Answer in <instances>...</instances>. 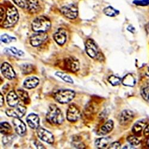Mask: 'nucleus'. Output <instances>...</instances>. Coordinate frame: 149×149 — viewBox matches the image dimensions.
<instances>
[{"label": "nucleus", "mask_w": 149, "mask_h": 149, "mask_svg": "<svg viewBox=\"0 0 149 149\" xmlns=\"http://www.w3.org/2000/svg\"><path fill=\"white\" fill-rule=\"evenodd\" d=\"M7 102L10 107H15L19 104V97L14 91H10L7 95Z\"/></svg>", "instance_id": "f3484780"}, {"label": "nucleus", "mask_w": 149, "mask_h": 149, "mask_svg": "<svg viewBox=\"0 0 149 149\" xmlns=\"http://www.w3.org/2000/svg\"><path fill=\"white\" fill-rule=\"evenodd\" d=\"M0 97H1V107H2L4 104V97L1 94L0 95Z\"/></svg>", "instance_id": "ea45409f"}, {"label": "nucleus", "mask_w": 149, "mask_h": 149, "mask_svg": "<svg viewBox=\"0 0 149 149\" xmlns=\"http://www.w3.org/2000/svg\"><path fill=\"white\" fill-rule=\"evenodd\" d=\"M64 68L68 71L76 72L79 69V62L76 58L70 57L64 60Z\"/></svg>", "instance_id": "0eeeda50"}, {"label": "nucleus", "mask_w": 149, "mask_h": 149, "mask_svg": "<svg viewBox=\"0 0 149 149\" xmlns=\"http://www.w3.org/2000/svg\"><path fill=\"white\" fill-rule=\"evenodd\" d=\"M109 140L107 138H100L98 139L95 141V146L98 148H104L109 144Z\"/></svg>", "instance_id": "4be33fe9"}, {"label": "nucleus", "mask_w": 149, "mask_h": 149, "mask_svg": "<svg viewBox=\"0 0 149 149\" xmlns=\"http://www.w3.org/2000/svg\"><path fill=\"white\" fill-rule=\"evenodd\" d=\"M120 148V144L119 143V142H117V141H115V142H113L111 143L109 147H108L109 149H119Z\"/></svg>", "instance_id": "c9c22d12"}, {"label": "nucleus", "mask_w": 149, "mask_h": 149, "mask_svg": "<svg viewBox=\"0 0 149 149\" xmlns=\"http://www.w3.org/2000/svg\"><path fill=\"white\" fill-rule=\"evenodd\" d=\"M4 17V10L3 8H1V22L2 21V19Z\"/></svg>", "instance_id": "a19ab883"}, {"label": "nucleus", "mask_w": 149, "mask_h": 149, "mask_svg": "<svg viewBox=\"0 0 149 149\" xmlns=\"http://www.w3.org/2000/svg\"><path fill=\"white\" fill-rule=\"evenodd\" d=\"M113 127V122L111 120H109L98 131L97 134L99 135H106L112 131Z\"/></svg>", "instance_id": "a211bd4d"}, {"label": "nucleus", "mask_w": 149, "mask_h": 149, "mask_svg": "<svg viewBox=\"0 0 149 149\" xmlns=\"http://www.w3.org/2000/svg\"><path fill=\"white\" fill-rule=\"evenodd\" d=\"M141 94L146 101L149 102V86L143 88L141 91Z\"/></svg>", "instance_id": "72a5a7b5"}, {"label": "nucleus", "mask_w": 149, "mask_h": 149, "mask_svg": "<svg viewBox=\"0 0 149 149\" xmlns=\"http://www.w3.org/2000/svg\"><path fill=\"white\" fill-rule=\"evenodd\" d=\"M144 135L145 136H148L149 135V125H148L146 127V128L144 131Z\"/></svg>", "instance_id": "58836bf2"}, {"label": "nucleus", "mask_w": 149, "mask_h": 149, "mask_svg": "<svg viewBox=\"0 0 149 149\" xmlns=\"http://www.w3.org/2000/svg\"><path fill=\"white\" fill-rule=\"evenodd\" d=\"M10 52L14 54H17L19 56H24V53L21 50H18V49L15 47H11L10 48Z\"/></svg>", "instance_id": "f704fd0d"}, {"label": "nucleus", "mask_w": 149, "mask_h": 149, "mask_svg": "<svg viewBox=\"0 0 149 149\" xmlns=\"http://www.w3.org/2000/svg\"><path fill=\"white\" fill-rule=\"evenodd\" d=\"M51 27V22L44 16H40L33 20L32 28L36 32H45Z\"/></svg>", "instance_id": "f03ea898"}, {"label": "nucleus", "mask_w": 149, "mask_h": 149, "mask_svg": "<svg viewBox=\"0 0 149 149\" xmlns=\"http://www.w3.org/2000/svg\"><path fill=\"white\" fill-rule=\"evenodd\" d=\"M46 119L53 125H61L64 121V117L61 110L56 105L51 104L48 109Z\"/></svg>", "instance_id": "f257e3e1"}, {"label": "nucleus", "mask_w": 149, "mask_h": 149, "mask_svg": "<svg viewBox=\"0 0 149 149\" xmlns=\"http://www.w3.org/2000/svg\"><path fill=\"white\" fill-rule=\"evenodd\" d=\"M72 146L77 148H85L84 144L81 142V140L79 138L74 137L72 142Z\"/></svg>", "instance_id": "7c9ffc66"}, {"label": "nucleus", "mask_w": 149, "mask_h": 149, "mask_svg": "<svg viewBox=\"0 0 149 149\" xmlns=\"http://www.w3.org/2000/svg\"><path fill=\"white\" fill-rule=\"evenodd\" d=\"M12 131L11 127L7 122H3L1 123V133L3 134H8Z\"/></svg>", "instance_id": "393cba45"}, {"label": "nucleus", "mask_w": 149, "mask_h": 149, "mask_svg": "<svg viewBox=\"0 0 149 149\" xmlns=\"http://www.w3.org/2000/svg\"><path fill=\"white\" fill-rule=\"evenodd\" d=\"M53 38L58 45H63L66 41V32L63 29H59L54 34Z\"/></svg>", "instance_id": "dca6fc26"}, {"label": "nucleus", "mask_w": 149, "mask_h": 149, "mask_svg": "<svg viewBox=\"0 0 149 149\" xmlns=\"http://www.w3.org/2000/svg\"><path fill=\"white\" fill-rule=\"evenodd\" d=\"M19 20L18 11L16 7L11 6L7 8L6 11V17L3 23V26L9 28L13 26Z\"/></svg>", "instance_id": "20e7f679"}, {"label": "nucleus", "mask_w": 149, "mask_h": 149, "mask_svg": "<svg viewBox=\"0 0 149 149\" xmlns=\"http://www.w3.org/2000/svg\"><path fill=\"white\" fill-rule=\"evenodd\" d=\"M17 94L19 95V98L24 103H25V104L29 103V102H30L29 97L28 94L26 91H25L23 90L19 89L17 91Z\"/></svg>", "instance_id": "5701e85b"}, {"label": "nucleus", "mask_w": 149, "mask_h": 149, "mask_svg": "<svg viewBox=\"0 0 149 149\" xmlns=\"http://www.w3.org/2000/svg\"><path fill=\"white\" fill-rule=\"evenodd\" d=\"M13 1L19 7L22 8H27L28 0H13Z\"/></svg>", "instance_id": "2f4dec72"}, {"label": "nucleus", "mask_w": 149, "mask_h": 149, "mask_svg": "<svg viewBox=\"0 0 149 149\" xmlns=\"http://www.w3.org/2000/svg\"><path fill=\"white\" fill-rule=\"evenodd\" d=\"M55 100L61 104H66L71 102L75 97V93L73 90L66 89L60 90L54 93Z\"/></svg>", "instance_id": "7ed1b4c3"}, {"label": "nucleus", "mask_w": 149, "mask_h": 149, "mask_svg": "<svg viewBox=\"0 0 149 149\" xmlns=\"http://www.w3.org/2000/svg\"><path fill=\"white\" fill-rule=\"evenodd\" d=\"M26 111V107L22 105L21 104H19L16 106L13 107V108L7 109L6 113L7 115L10 117L14 118H20L25 115Z\"/></svg>", "instance_id": "39448f33"}, {"label": "nucleus", "mask_w": 149, "mask_h": 149, "mask_svg": "<svg viewBox=\"0 0 149 149\" xmlns=\"http://www.w3.org/2000/svg\"><path fill=\"white\" fill-rule=\"evenodd\" d=\"M1 42H3L4 43L8 44L11 42L16 41V39L15 38V37L10 36L7 34H4V35H1Z\"/></svg>", "instance_id": "c85d7f7f"}, {"label": "nucleus", "mask_w": 149, "mask_h": 149, "mask_svg": "<svg viewBox=\"0 0 149 149\" xmlns=\"http://www.w3.org/2000/svg\"><path fill=\"white\" fill-rule=\"evenodd\" d=\"M40 8L38 0H28L27 8L31 13H36L40 10Z\"/></svg>", "instance_id": "412c9836"}, {"label": "nucleus", "mask_w": 149, "mask_h": 149, "mask_svg": "<svg viewBox=\"0 0 149 149\" xmlns=\"http://www.w3.org/2000/svg\"><path fill=\"white\" fill-rule=\"evenodd\" d=\"M135 79L131 74H128L122 79V83L123 85L132 87L135 84Z\"/></svg>", "instance_id": "aec40b11"}, {"label": "nucleus", "mask_w": 149, "mask_h": 149, "mask_svg": "<svg viewBox=\"0 0 149 149\" xmlns=\"http://www.w3.org/2000/svg\"><path fill=\"white\" fill-rule=\"evenodd\" d=\"M37 134L42 141H45L48 144H52L54 141L53 135L50 132L42 127H39L37 129Z\"/></svg>", "instance_id": "1a4fd4ad"}, {"label": "nucleus", "mask_w": 149, "mask_h": 149, "mask_svg": "<svg viewBox=\"0 0 149 149\" xmlns=\"http://www.w3.org/2000/svg\"><path fill=\"white\" fill-rule=\"evenodd\" d=\"M127 141L132 146H138L140 143V140L135 136H129L127 138Z\"/></svg>", "instance_id": "473e14b6"}, {"label": "nucleus", "mask_w": 149, "mask_h": 149, "mask_svg": "<svg viewBox=\"0 0 149 149\" xmlns=\"http://www.w3.org/2000/svg\"><path fill=\"white\" fill-rule=\"evenodd\" d=\"M144 126V122L143 121H140L136 122L132 127V132L135 134H138L140 133L143 130V127Z\"/></svg>", "instance_id": "bb28decb"}, {"label": "nucleus", "mask_w": 149, "mask_h": 149, "mask_svg": "<svg viewBox=\"0 0 149 149\" xmlns=\"http://www.w3.org/2000/svg\"><path fill=\"white\" fill-rule=\"evenodd\" d=\"M26 122L29 127L32 129H38L40 127L39 116L35 113L29 114L26 118Z\"/></svg>", "instance_id": "2eb2a0df"}, {"label": "nucleus", "mask_w": 149, "mask_h": 149, "mask_svg": "<svg viewBox=\"0 0 149 149\" xmlns=\"http://www.w3.org/2000/svg\"><path fill=\"white\" fill-rule=\"evenodd\" d=\"M80 111L75 105L71 104L69 106L66 113L67 119L69 121L71 122L77 121L80 118Z\"/></svg>", "instance_id": "9b49d317"}, {"label": "nucleus", "mask_w": 149, "mask_h": 149, "mask_svg": "<svg viewBox=\"0 0 149 149\" xmlns=\"http://www.w3.org/2000/svg\"><path fill=\"white\" fill-rule=\"evenodd\" d=\"M39 79L35 77H29L25 79L23 82V86L27 89H32L35 88L39 84Z\"/></svg>", "instance_id": "6ab92c4d"}, {"label": "nucleus", "mask_w": 149, "mask_h": 149, "mask_svg": "<svg viewBox=\"0 0 149 149\" xmlns=\"http://www.w3.org/2000/svg\"><path fill=\"white\" fill-rule=\"evenodd\" d=\"M85 51L86 54L91 58H95L98 55V47L95 42L91 39H89L86 41Z\"/></svg>", "instance_id": "9d476101"}, {"label": "nucleus", "mask_w": 149, "mask_h": 149, "mask_svg": "<svg viewBox=\"0 0 149 149\" xmlns=\"http://www.w3.org/2000/svg\"><path fill=\"white\" fill-rule=\"evenodd\" d=\"M103 12L106 16H108L110 17H115L118 15L119 13V11L118 10H116L115 8H114L113 7L111 6H109L105 8L103 10Z\"/></svg>", "instance_id": "b1692460"}, {"label": "nucleus", "mask_w": 149, "mask_h": 149, "mask_svg": "<svg viewBox=\"0 0 149 149\" xmlns=\"http://www.w3.org/2000/svg\"><path fill=\"white\" fill-rule=\"evenodd\" d=\"M134 3L137 5H146L149 3V0H134Z\"/></svg>", "instance_id": "e433bc0d"}, {"label": "nucleus", "mask_w": 149, "mask_h": 149, "mask_svg": "<svg viewBox=\"0 0 149 149\" xmlns=\"http://www.w3.org/2000/svg\"><path fill=\"white\" fill-rule=\"evenodd\" d=\"M21 70L23 74H28L33 71V66L29 64H24L22 65Z\"/></svg>", "instance_id": "c756f323"}, {"label": "nucleus", "mask_w": 149, "mask_h": 149, "mask_svg": "<svg viewBox=\"0 0 149 149\" xmlns=\"http://www.w3.org/2000/svg\"><path fill=\"white\" fill-rule=\"evenodd\" d=\"M134 116V114L133 111L130 110H125L122 111L120 114L119 120L120 125H125L128 124L130 122H131Z\"/></svg>", "instance_id": "ddd939ff"}, {"label": "nucleus", "mask_w": 149, "mask_h": 149, "mask_svg": "<svg viewBox=\"0 0 149 149\" xmlns=\"http://www.w3.org/2000/svg\"><path fill=\"white\" fill-rule=\"evenodd\" d=\"M35 145L36 147V148H44V146L39 141H36V143H35Z\"/></svg>", "instance_id": "4c0bfd02"}, {"label": "nucleus", "mask_w": 149, "mask_h": 149, "mask_svg": "<svg viewBox=\"0 0 149 149\" xmlns=\"http://www.w3.org/2000/svg\"><path fill=\"white\" fill-rule=\"evenodd\" d=\"M1 70L4 77L9 80L13 79L16 77V73L13 68L7 63H4L2 64Z\"/></svg>", "instance_id": "f8f14e48"}, {"label": "nucleus", "mask_w": 149, "mask_h": 149, "mask_svg": "<svg viewBox=\"0 0 149 149\" xmlns=\"http://www.w3.org/2000/svg\"><path fill=\"white\" fill-rule=\"evenodd\" d=\"M56 75L58 77H59L60 78H61V79H63L64 81L69 83V84H73V81L72 79V78L68 75V74L64 73L63 72H57L56 73Z\"/></svg>", "instance_id": "a878e982"}, {"label": "nucleus", "mask_w": 149, "mask_h": 149, "mask_svg": "<svg viewBox=\"0 0 149 149\" xmlns=\"http://www.w3.org/2000/svg\"><path fill=\"white\" fill-rule=\"evenodd\" d=\"M13 123L16 133L20 136H23L26 134V125L19 118H15L13 120Z\"/></svg>", "instance_id": "4468645a"}, {"label": "nucleus", "mask_w": 149, "mask_h": 149, "mask_svg": "<svg viewBox=\"0 0 149 149\" xmlns=\"http://www.w3.org/2000/svg\"><path fill=\"white\" fill-rule=\"evenodd\" d=\"M60 11L65 17L70 19H75L78 14V10L77 6L73 4L62 7Z\"/></svg>", "instance_id": "423d86ee"}, {"label": "nucleus", "mask_w": 149, "mask_h": 149, "mask_svg": "<svg viewBox=\"0 0 149 149\" xmlns=\"http://www.w3.org/2000/svg\"><path fill=\"white\" fill-rule=\"evenodd\" d=\"M146 74H147V76H148V77H149V68H148V69H147V72H146Z\"/></svg>", "instance_id": "79ce46f5"}, {"label": "nucleus", "mask_w": 149, "mask_h": 149, "mask_svg": "<svg viewBox=\"0 0 149 149\" xmlns=\"http://www.w3.org/2000/svg\"><path fill=\"white\" fill-rule=\"evenodd\" d=\"M108 81L113 86L118 85L122 82V79L118 77L115 75H111L108 78Z\"/></svg>", "instance_id": "cd10ccee"}, {"label": "nucleus", "mask_w": 149, "mask_h": 149, "mask_svg": "<svg viewBox=\"0 0 149 149\" xmlns=\"http://www.w3.org/2000/svg\"><path fill=\"white\" fill-rule=\"evenodd\" d=\"M48 38V35L45 32H36L30 38L31 44L35 47L42 45Z\"/></svg>", "instance_id": "6e6552de"}]
</instances>
